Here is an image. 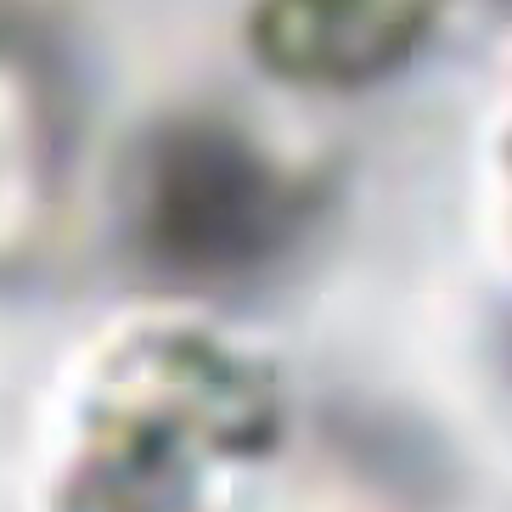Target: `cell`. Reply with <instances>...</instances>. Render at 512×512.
<instances>
[{"label":"cell","mask_w":512,"mask_h":512,"mask_svg":"<svg viewBox=\"0 0 512 512\" xmlns=\"http://www.w3.org/2000/svg\"><path fill=\"white\" fill-rule=\"evenodd\" d=\"M310 192L248 130L220 119L175 124L136 175V237L152 265L226 282L271 265L299 237Z\"/></svg>","instance_id":"obj_1"},{"label":"cell","mask_w":512,"mask_h":512,"mask_svg":"<svg viewBox=\"0 0 512 512\" xmlns=\"http://www.w3.org/2000/svg\"><path fill=\"white\" fill-rule=\"evenodd\" d=\"M434 17L439 0H259L248 34L276 79L361 91L417 57Z\"/></svg>","instance_id":"obj_2"}]
</instances>
